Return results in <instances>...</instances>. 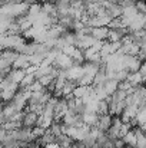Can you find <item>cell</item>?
I'll return each instance as SVG.
<instances>
[{
  "label": "cell",
  "mask_w": 146,
  "mask_h": 148,
  "mask_svg": "<svg viewBox=\"0 0 146 148\" xmlns=\"http://www.w3.org/2000/svg\"><path fill=\"white\" fill-rule=\"evenodd\" d=\"M92 35H93V38H95L96 40L105 39V38L109 36V30H107V29H103V27H97V29H93V30H92Z\"/></svg>",
  "instance_id": "cell-2"
},
{
  "label": "cell",
  "mask_w": 146,
  "mask_h": 148,
  "mask_svg": "<svg viewBox=\"0 0 146 148\" xmlns=\"http://www.w3.org/2000/svg\"><path fill=\"white\" fill-rule=\"evenodd\" d=\"M112 124H113V118L110 114H106V115H100L99 116V122H97V128L102 131V132H107L110 128H112Z\"/></svg>",
  "instance_id": "cell-1"
}]
</instances>
